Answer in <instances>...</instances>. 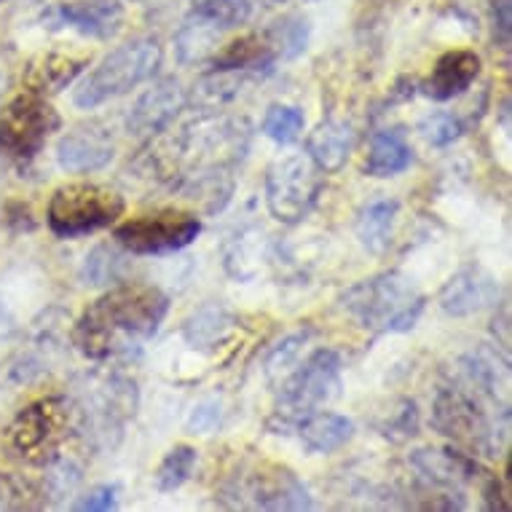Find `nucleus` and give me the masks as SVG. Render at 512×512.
I'll list each match as a JSON object with an SVG mask.
<instances>
[{
    "instance_id": "f257e3e1",
    "label": "nucleus",
    "mask_w": 512,
    "mask_h": 512,
    "mask_svg": "<svg viewBox=\"0 0 512 512\" xmlns=\"http://www.w3.org/2000/svg\"><path fill=\"white\" fill-rule=\"evenodd\" d=\"M167 311L169 298L159 287L140 282L116 285L81 314L73 344L89 360H110L156 336Z\"/></svg>"
},
{
    "instance_id": "f03ea898",
    "label": "nucleus",
    "mask_w": 512,
    "mask_h": 512,
    "mask_svg": "<svg viewBox=\"0 0 512 512\" xmlns=\"http://www.w3.org/2000/svg\"><path fill=\"white\" fill-rule=\"evenodd\" d=\"M344 309L365 330L405 333L419 322L424 298L400 271L362 279L344 295Z\"/></svg>"
},
{
    "instance_id": "7ed1b4c3",
    "label": "nucleus",
    "mask_w": 512,
    "mask_h": 512,
    "mask_svg": "<svg viewBox=\"0 0 512 512\" xmlns=\"http://www.w3.org/2000/svg\"><path fill=\"white\" fill-rule=\"evenodd\" d=\"M161 65V43L156 38H135L118 46L76 86L73 102L81 110L100 108L156 76Z\"/></svg>"
},
{
    "instance_id": "20e7f679",
    "label": "nucleus",
    "mask_w": 512,
    "mask_h": 512,
    "mask_svg": "<svg viewBox=\"0 0 512 512\" xmlns=\"http://www.w3.org/2000/svg\"><path fill=\"white\" fill-rule=\"evenodd\" d=\"M338 395H341V357L333 349H319L282 384V400L269 427L277 429L279 435L287 429L295 432L303 416L319 411Z\"/></svg>"
},
{
    "instance_id": "39448f33",
    "label": "nucleus",
    "mask_w": 512,
    "mask_h": 512,
    "mask_svg": "<svg viewBox=\"0 0 512 512\" xmlns=\"http://www.w3.org/2000/svg\"><path fill=\"white\" fill-rule=\"evenodd\" d=\"M124 215V199L105 185L68 183L54 191L49 202V228L59 239H78L108 228Z\"/></svg>"
},
{
    "instance_id": "423d86ee",
    "label": "nucleus",
    "mask_w": 512,
    "mask_h": 512,
    "mask_svg": "<svg viewBox=\"0 0 512 512\" xmlns=\"http://www.w3.org/2000/svg\"><path fill=\"white\" fill-rule=\"evenodd\" d=\"M247 124L236 118H196L183 129L177 140L180 159L191 164L188 177L228 175L236 161H242L247 151Z\"/></svg>"
},
{
    "instance_id": "0eeeda50",
    "label": "nucleus",
    "mask_w": 512,
    "mask_h": 512,
    "mask_svg": "<svg viewBox=\"0 0 512 512\" xmlns=\"http://www.w3.org/2000/svg\"><path fill=\"white\" fill-rule=\"evenodd\" d=\"M202 234V220L194 212L156 210L126 220L113 231L116 242L135 255H167L194 242Z\"/></svg>"
},
{
    "instance_id": "6e6552de",
    "label": "nucleus",
    "mask_w": 512,
    "mask_h": 512,
    "mask_svg": "<svg viewBox=\"0 0 512 512\" xmlns=\"http://www.w3.org/2000/svg\"><path fill=\"white\" fill-rule=\"evenodd\" d=\"M322 177L306 156L274 161L266 175V204L279 223H301L319 199Z\"/></svg>"
},
{
    "instance_id": "1a4fd4ad",
    "label": "nucleus",
    "mask_w": 512,
    "mask_h": 512,
    "mask_svg": "<svg viewBox=\"0 0 512 512\" xmlns=\"http://www.w3.org/2000/svg\"><path fill=\"white\" fill-rule=\"evenodd\" d=\"M59 126V116L38 94H22L0 113V148L17 159H33L46 137Z\"/></svg>"
},
{
    "instance_id": "9d476101",
    "label": "nucleus",
    "mask_w": 512,
    "mask_h": 512,
    "mask_svg": "<svg viewBox=\"0 0 512 512\" xmlns=\"http://www.w3.org/2000/svg\"><path fill=\"white\" fill-rule=\"evenodd\" d=\"M68 429V411L62 400H41L19 413L9 427L11 451L30 462H46V454H54L62 432Z\"/></svg>"
},
{
    "instance_id": "9b49d317",
    "label": "nucleus",
    "mask_w": 512,
    "mask_h": 512,
    "mask_svg": "<svg viewBox=\"0 0 512 512\" xmlns=\"http://www.w3.org/2000/svg\"><path fill=\"white\" fill-rule=\"evenodd\" d=\"M185 89L177 78H161L137 97V102L126 116V132L135 137H153L164 132L177 113L185 108Z\"/></svg>"
},
{
    "instance_id": "f8f14e48",
    "label": "nucleus",
    "mask_w": 512,
    "mask_h": 512,
    "mask_svg": "<svg viewBox=\"0 0 512 512\" xmlns=\"http://www.w3.org/2000/svg\"><path fill=\"white\" fill-rule=\"evenodd\" d=\"M113 137L100 126H78L57 143V161L65 172H97L113 161Z\"/></svg>"
},
{
    "instance_id": "ddd939ff",
    "label": "nucleus",
    "mask_w": 512,
    "mask_h": 512,
    "mask_svg": "<svg viewBox=\"0 0 512 512\" xmlns=\"http://www.w3.org/2000/svg\"><path fill=\"white\" fill-rule=\"evenodd\" d=\"M499 298V285L480 266H467L440 293V306L448 317H470Z\"/></svg>"
},
{
    "instance_id": "4468645a",
    "label": "nucleus",
    "mask_w": 512,
    "mask_h": 512,
    "mask_svg": "<svg viewBox=\"0 0 512 512\" xmlns=\"http://www.w3.org/2000/svg\"><path fill=\"white\" fill-rule=\"evenodd\" d=\"M244 499H252L250 507L258 510H311L309 488L295 478L290 470L258 472L247 488H242Z\"/></svg>"
},
{
    "instance_id": "2eb2a0df",
    "label": "nucleus",
    "mask_w": 512,
    "mask_h": 512,
    "mask_svg": "<svg viewBox=\"0 0 512 512\" xmlns=\"http://www.w3.org/2000/svg\"><path fill=\"white\" fill-rule=\"evenodd\" d=\"M59 25H68L81 35L108 41L124 25V6L118 0H73L57 6Z\"/></svg>"
},
{
    "instance_id": "dca6fc26",
    "label": "nucleus",
    "mask_w": 512,
    "mask_h": 512,
    "mask_svg": "<svg viewBox=\"0 0 512 512\" xmlns=\"http://www.w3.org/2000/svg\"><path fill=\"white\" fill-rule=\"evenodd\" d=\"M478 73L480 57L475 51H448V54H443V57L435 62L432 76H429L427 84H424V94L437 102L454 100V97H459V94L470 89L472 81L478 78Z\"/></svg>"
},
{
    "instance_id": "f3484780",
    "label": "nucleus",
    "mask_w": 512,
    "mask_h": 512,
    "mask_svg": "<svg viewBox=\"0 0 512 512\" xmlns=\"http://www.w3.org/2000/svg\"><path fill=\"white\" fill-rule=\"evenodd\" d=\"M306 151H309L311 164L319 172L330 175V172L344 169V164L354 151V126L349 121H341V118L322 121L309 135Z\"/></svg>"
},
{
    "instance_id": "a211bd4d",
    "label": "nucleus",
    "mask_w": 512,
    "mask_h": 512,
    "mask_svg": "<svg viewBox=\"0 0 512 512\" xmlns=\"http://www.w3.org/2000/svg\"><path fill=\"white\" fill-rule=\"evenodd\" d=\"M295 432L301 437V443L306 445V451H311V454H330V451H338L341 445L352 440L354 424L352 419H346L341 413L314 411L298 421Z\"/></svg>"
},
{
    "instance_id": "6ab92c4d",
    "label": "nucleus",
    "mask_w": 512,
    "mask_h": 512,
    "mask_svg": "<svg viewBox=\"0 0 512 512\" xmlns=\"http://www.w3.org/2000/svg\"><path fill=\"white\" fill-rule=\"evenodd\" d=\"M413 151L408 137L400 126L381 129L370 140V153L365 161V175L370 177H395L411 167Z\"/></svg>"
},
{
    "instance_id": "aec40b11",
    "label": "nucleus",
    "mask_w": 512,
    "mask_h": 512,
    "mask_svg": "<svg viewBox=\"0 0 512 512\" xmlns=\"http://www.w3.org/2000/svg\"><path fill=\"white\" fill-rule=\"evenodd\" d=\"M234 333V314L223 303H204L183 322L185 344L194 349H215Z\"/></svg>"
},
{
    "instance_id": "412c9836",
    "label": "nucleus",
    "mask_w": 512,
    "mask_h": 512,
    "mask_svg": "<svg viewBox=\"0 0 512 512\" xmlns=\"http://www.w3.org/2000/svg\"><path fill=\"white\" fill-rule=\"evenodd\" d=\"M223 30H226V27L218 25V22H212V19L191 11V17L185 19L183 27H180L175 35L177 59H180L183 65H199L204 59H210L212 54L218 51Z\"/></svg>"
},
{
    "instance_id": "4be33fe9",
    "label": "nucleus",
    "mask_w": 512,
    "mask_h": 512,
    "mask_svg": "<svg viewBox=\"0 0 512 512\" xmlns=\"http://www.w3.org/2000/svg\"><path fill=\"white\" fill-rule=\"evenodd\" d=\"M274 49L266 35H242L220 51L215 57L218 73H244V70H261L274 65Z\"/></svg>"
},
{
    "instance_id": "5701e85b",
    "label": "nucleus",
    "mask_w": 512,
    "mask_h": 512,
    "mask_svg": "<svg viewBox=\"0 0 512 512\" xmlns=\"http://www.w3.org/2000/svg\"><path fill=\"white\" fill-rule=\"evenodd\" d=\"M400 204L395 199H378L370 202L357 218V239L368 252L381 255L392 242V228H395V218Z\"/></svg>"
},
{
    "instance_id": "b1692460",
    "label": "nucleus",
    "mask_w": 512,
    "mask_h": 512,
    "mask_svg": "<svg viewBox=\"0 0 512 512\" xmlns=\"http://www.w3.org/2000/svg\"><path fill=\"white\" fill-rule=\"evenodd\" d=\"M86 65V59H73L62 57V54H49L43 57L41 62H35L27 70V86L30 92H59L73 81V78L81 73V68Z\"/></svg>"
},
{
    "instance_id": "393cba45",
    "label": "nucleus",
    "mask_w": 512,
    "mask_h": 512,
    "mask_svg": "<svg viewBox=\"0 0 512 512\" xmlns=\"http://www.w3.org/2000/svg\"><path fill=\"white\" fill-rule=\"evenodd\" d=\"M266 38H269L274 54L282 59H293L298 54L306 51V43H309V22L303 17H282L277 19L274 25L266 30Z\"/></svg>"
},
{
    "instance_id": "a878e982",
    "label": "nucleus",
    "mask_w": 512,
    "mask_h": 512,
    "mask_svg": "<svg viewBox=\"0 0 512 512\" xmlns=\"http://www.w3.org/2000/svg\"><path fill=\"white\" fill-rule=\"evenodd\" d=\"M196 459H199L196 448H191V445H175L164 456V462L159 464V472H156V488H159L161 494H172V491L183 486L185 480L191 478V472H194Z\"/></svg>"
},
{
    "instance_id": "bb28decb",
    "label": "nucleus",
    "mask_w": 512,
    "mask_h": 512,
    "mask_svg": "<svg viewBox=\"0 0 512 512\" xmlns=\"http://www.w3.org/2000/svg\"><path fill=\"white\" fill-rule=\"evenodd\" d=\"M263 258V239L258 231H242L236 236L231 250L226 252L228 271L239 279L255 277V271L261 266Z\"/></svg>"
},
{
    "instance_id": "cd10ccee",
    "label": "nucleus",
    "mask_w": 512,
    "mask_h": 512,
    "mask_svg": "<svg viewBox=\"0 0 512 512\" xmlns=\"http://www.w3.org/2000/svg\"><path fill=\"white\" fill-rule=\"evenodd\" d=\"M81 277L86 279V285L102 287V285H116L124 277V261L116 250H110L105 244L94 247L84 261V271Z\"/></svg>"
},
{
    "instance_id": "c85d7f7f",
    "label": "nucleus",
    "mask_w": 512,
    "mask_h": 512,
    "mask_svg": "<svg viewBox=\"0 0 512 512\" xmlns=\"http://www.w3.org/2000/svg\"><path fill=\"white\" fill-rule=\"evenodd\" d=\"M309 341V333H293V336L282 338L274 349H271L269 360H266V378L271 384H285L290 373L298 368V357H301V346Z\"/></svg>"
},
{
    "instance_id": "c756f323",
    "label": "nucleus",
    "mask_w": 512,
    "mask_h": 512,
    "mask_svg": "<svg viewBox=\"0 0 512 512\" xmlns=\"http://www.w3.org/2000/svg\"><path fill=\"white\" fill-rule=\"evenodd\" d=\"M303 124H306V118H303V113L298 108L271 105L266 118H263V135L279 145H290L301 137Z\"/></svg>"
},
{
    "instance_id": "7c9ffc66",
    "label": "nucleus",
    "mask_w": 512,
    "mask_h": 512,
    "mask_svg": "<svg viewBox=\"0 0 512 512\" xmlns=\"http://www.w3.org/2000/svg\"><path fill=\"white\" fill-rule=\"evenodd\" d=\"M194 11L231 30L250 19L252 3L250 0H194Z\"/></svg>"
},
{
    "instance_id": "2f4dec72",
    "label": "nucleus",
    "mask_w": 512,
    "mask_h": 512,
    "mask_svg": "<svg viewBox=\"0 0 512 512\" xmlns=\"http://www.w3.org/2000/svg\"><path fill=\"white\" fill-rule=\"evenodd\" d=\"M419 132L429 145L443 148V145H451L454 140L462 137V124H459V118H454L451 113H432V116H427L421 121Z\"/></svg>"
},
{
    "instance_id": "473e14b6",
    "label": "nucleus",
    "mask_w": 512,
    "mask_h": 512,
    "mask_svg": "<svg viewBox=\"0 0 512 512\" xmlns=\"http://www.w3.org/2000/svg\"><path fill=\"white\" fill-rule=\"evenodd\" d=\"M220 419H223V408H220L218 400H202L199 405H194V411L188 413L185 429L194 435H210L220 427Z\"/></svg>"
},
{
    "instance_id": "72a5a7b5",
    "label": "nucleus",
    "mask_w": 512,
    "mask_h": 512,
    "mask_svg": "<svg viewBox=\"0 0 512 512\" xmlns=\"http://www.w3.org/2000/svg\"><path fill=\"white\" fill-rule=\"evenodd\" d=\"M78 512H108L116 510V488L113 486H97L92 488L89 494L81 496L76 504H73Z\"/></svg>"
},
{
    "instance_id": "f704fd0d",
    "label": "nucleus",
    "mask_w": 512,
    "mask_h": 512,
    "mask_svg": "<svg viewBox=\"0 0 512 512\" xmlns=\"http://www.w3.org/2000/svg\"><path fill=\"white\" fill-rule=\"evenodd\" d=\"M491 11H494L496 41L507 49L512 38V0H491Z\"/></svg>"
},
{
    "instance_id": "c9c22d12",
    "label": "nucleus",
    "mask_w": 512,
    "mask_h": 512,
    "mask_svg": "<svg viewBox=\"0 0 512 512\" xmlns=\"http://www.w3.org/2000/svg\"><path fill=\"white\" fill-rule=\"evenodd\" d=\"M3 86H6V68L0 65V92H3Z\"/></svg>"
},
{
    "instance_id": "e433bc0d",
    "label": "nucleus",
    "mask_w": 512,
    "mask_h": 512,
    "mask_svg": "<svg viewBox=\"0 0 512 512\" xmlns=\"http://www.w3.org/2000/svg\"><path fill=\"white\" fill-rule=\"evenodd\" d=\"M140 3H156V0H140Z\"/></svg>"
},
{
    "instance_id": "4c0bfd02",
    "label": "nucleus",
    "mask_w": 512,
    "mask_h": 512,
    "mask_svg": "<svg viewBox=\"0 0 512 512\" xmlns=\"http://www.w3.org/2000/svg\"><path fill=\"white\" fill-rule=\"evenodd\" d=\"M274 3H285V0H274Z\"/></svg>"
}]
</instances>
